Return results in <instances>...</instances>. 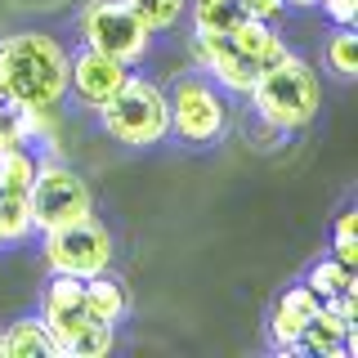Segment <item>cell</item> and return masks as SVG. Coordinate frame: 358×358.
<instances>
[{"instance_id":"6da1fadb","label":"cell","mask_w":358,"mask_h":358,"mask_svg":"<svg viewBox=\"0 0 358 358\" xmlns=\"http://www.w3.org/2000/svg\"><path fill=\"white\" fill-rule=\"evenodd\" d=\"M67 94V50L45 31L0 41V99L9 108H59Z\"/></svg>"},{"instance_id":"7a4b0ae2","label":"cell","mask_w":358,"mask_h":358,"mask_svg":"<svg viewBox=\"0 0 358 358\" xmlns=\"http://www.w3.org/2000/svg\"><path fill=\"white\" fill-rule=\"evenodd\" d=\"M251 103L260 112L264 126L273 130H305L322 108V81L318 72L300 59V54H287L273 67H264L251 85Z\"/></svg>"},{"instance_id":"3957f363","label":"cell","mask_w":358,"mask_h":358,"mask_svg":"<svg viewBox=\"0 0 358 358\" xmlns=\"http://www.w3.org/2000/svg\"><path fill=\"white\" fill-rule=\"evenodd\" d=\"M81 282L85 278L54 273V282L45 287V300H41V322L54 331L63 358H108L112 345H117V336H112L108 322L90 318Z\"/></svg>"},{"instance_id":"277c9868","label":"cell","mask_w":358,"mask_h":358,"mask_svg":"<svg viewBox=\"0 0 358 358\" xmlns=\"http://www.w3.org/2000/svg\"><path fill=\"white\" fill-rule=\"evenodd\" d=\"M99 121L126 148H152L171 134V99L157 81L126 76L117 94H108L99 103Z\"/></svg>"},{"instance_id":"5b68a950","label":"cell","mask_w":358,"mask_h":358,"mask_svg":"<svg viewBox=\"0 0 358 358\" xmlns=\"http://www.w3.org/2000/svg\"><path fill=\"white\" fill-rule=\"evenodd\" d=\"M27 215H31V233H50L94 215L90 184L63 162H36V179L27 188Z\"/></svg>"},{"instance_id":"8992f818","label":"cell","mask_w":358,"mask_h":358,"mask_svg":"<svg viewBox=\"0 0 358 358\" xmlns=\"http://www.w3.org/2000/svg\"><path fill=\"white\" fill-rule=\"evenodd\" d=\"M81 36L90 50L121 63H139L152 45V27L143 22L126 0H94L81 14Z\"/></svg>"},{"instance_id":"52a82bcc","label":"cell","mask_w":358,"mask_h":358,"mask_svg":"<svg viewBox=\"0 0 358 358\" xmlns=\"http://www.w3.org/2000/svg\"><path fill=\"white\" fill-rule=\"evenodd\" d=\"M41 238H45V264L54 273L94 278V273H108V264H112V233L94 215L63 224V229H50Z\"/></svg>"},{"instance_id":"ba28073f","label":"cell","mask_w":358,"mask_h":358,"mask_svg":"<svg viewBox=\"0 0 358 358\" xmlns=\"http://www.w3.org/2000/svg\"><path fill=\"white\" fill-rule=\"evenodd\" d=\"M166 99H171V134L184 143H215L229 126V103L206 76H184Z\"/></svg>"},{"instance_id":"9c48e42d","label":"cell","mask_w":358,"mask_h":358,"mask_svg":"<svg viewBox=\"0 0 358 358\" xmlns=\"http://www.w3.org/2000/svg\"><path fill=\"white\" fill-rule=\"evenodd\" d=\"M126 76H130V63L108 59V54L90 50V45L76 54V59H67V90H72L85 108H99L108 94H117Z\"/></svg>"},{"instance_id":"30bf717a","label":"cell","mask_w":358,"mask_h":358,"mask_svg":"<svg viewBox=\"0 0 358 358\" xmlns=\"http://www.w3.org/2000/svg\"><path fill=\"white\" fill-rule=\"evenodd\" d=\"M193 59L201 63V72L215 76L220 90H233V94H251L255 85V63L242 59V50L229 41V31H215V36H193Z\"/></svg>"},{"instance_id":"8fae6325","label":"cell","mask_w":358,"mask_h":358,"mask_svg":"<svg viewBox=\"0 0 358 358\" xmlns=\"http://www.w3.org/2000/svg\"><path fill=\"white\" fill-rule=\"evenodd\" d=\"M322 300L313 296V287H287V296L273 305V313H268V336H273V345L282 354H296L300 350V331H305V322L318 313Z\"/></svg>"},{"instance_id":"7c38bea8","label":"cell","mask_w":358,"mask_h":358,"mask_svg":"<svg viewBox=\"0 0 358 358\" xmlns=\"http://www.w3.org/2000/svg\"><path fill=\"white\" fill-rule=\"evenodd\" d=\"M350 331H354L350 318H341L331 305H318V313H313L305 322V331H300V350H309L318 358H341L345 345H350Z\"/></svg>"},{"instance_id":"4fadbf2b","label":"cell","mask_w":358,"mask_h":358,"mask_svg":"<svg viewBox=\"0 0 358 358\" xmlns=\"http://www.w3.org/2000/svg\"><path fill=\"white\" fill-rule=\"evenodd\" d=\"M0 336H5V358H63L54 331L45 327L41 318H18Z\"/></svg>"},{"instance_id":"5bb4252c","label":"cell","mask_w":358,"mask_h":358,"mask_svg":"<svg viewBox=\"0 0 358 358\" xmlns=\"http://www.w3.org/2000/svg\"><path fill=\"white\" fill-rule=\"evenodd\" d=\"M81 291H85V309H90V318H94V322L117 327V322L126 318L130 300H126V287H121L117 278L94 273V278H85V282H81Z\"/></svg>"},{"instance_id":"9a60e30c","label":"cell","mask_w":358,"mask_h":358,"mask_svg":"<svg viewBox=\"0 0 358 358\" xmlns=\"http://www.w3.org/2000/svg\"><path fill=\"white\" fill-rule=\"evenodd\" d=\"M184 14H193L197 36H215V31H229L242 18V5L238 0H188Z\"/></svg>"},{"instance_id":"2e32d148","label":"cell","mask_w":358,"mask_h":358,"mask_svg":"<svg viewBox=\"0 0 358 358\" xmlns=\"http://www.w3.org/2000/svg\"><path fill=\"white\" fill-rule=\"evenodd\" d=\"M305 282L313 287V296H318V300H336V296H350V291H358L354 268L341 264L336 255H331V260H318V264H313Z\"/></svg>"},{"instance_id":"e0dca14e","label":"cell","mask_w":358,"mask_h":358,"mask_svg":"<svg viewBox=\"0 0 358 358\" xmlns=\"http://www.w3.org/2000/svg\"><path fill=\"white\" fill-rule=\"evenodd\" d=\"M31 179H36V157L27 148L0 152V197H27Z\"/></svg>"},{"instance_id":"ac0fdd59","label":"cell","mask_w":358,"mask_h":358,"mask_svg":"<svg viewBox=\"0 0 358 358\" xmlns=\"http://www.w3.org/2000/svg\"><path fill=\"white\" fill-rule=\"evenodd\" d=\"M322 63H327V72H336L341 81H354L358 76V31L336 27L327 36V45H322Z\"/></svg>"},{"instance_id":"d6986e66","label":"cell","mask_w":358,"mask_h":358,"mask_svg":"<svg viewBox=\"0 0 358 358\" xmlns=\"http://www.w3.org/2000/svg\"><path fill=\"white\" fill-rule=\"evenodd\" d=\"M126 5L139 14L143 22H148L152 31H171L179 18H184V9H188V0H126Z\"/></svg>"},{"instance_id":"ffe728a7","label":"cell","mask_w":358,"mask_h":358,"mask_svg":"<svg viewBox=\"0 0 358 358\" xmlns=\"http://www.w3.org/2000/svg\"><path fill=\"white\" fill-rule=\"evenodd\" d=\"M31 233L27 197H0V242H22Z\"/></svg>"},{"instance_id":"44dd1931","label":"cell","mask_w":358,"mask_h":358,"mask_svg":"<svg viewBox=\"0 0 358 358\" xmlns=\"http://www.w3.org/2000/svg\"><path fill=\"white\" fill-rule=\"evenodd\" d=\"M9 148H27V134H22L18 108L0 103V152H9Z\"/></svg>"},{"instance_id":"7402d4cb","label":"cell","mask_w":358,"mask_h":358,"mask_svg":"<svg viewBox=\"0 0 358 358\" xmlns=\"http://www.w3.org/2000/svg\"><path fill=\"white\" fill-rule=\"evenodd\" d=\"M322 5V14H327L336 27H354V18H358V0H318Z\"/></svg>"},{"instance_id":"603a6c76","label":"cell","mask_w":358,"mask_h":358,"mask_svg":"<svg viewBox=\"0 0 358 358\" xmlns=\"http://www.w3.org/2000/svg\"><path fill=\"white\" fill-rule=\"evenodd\" d=\"M242 5V14L246 18H260V22H273L278 14L287 9V0H238Z\"/></svg>"},{"instance_id":"cb8c5ba5","label":"cell","mask_w":358,"mask_h":358,"mask_svg":"<svg viewBox=\"0 0 358 358\" xmlns=\"http://www.w3.org/2000/svg\"><path fill=\"white\" fill-rule=\"evenodd\" d=\"M336 260L341 264H350V268H358V238H336Z\"/></svg>"},{"instance_id":"d4e9b609","label":"cell","mask_w":358,"mask_h":358,"mask_svg":"<svg viewBox=\"0 0 358 358\" xmlns=\"http://www.w3.org/2000/svg\"><path fill=\"white\" fill-rule=\"evenodd\" d=\"M336 238H358V210H345L336 220Z\"/></svg>"},{"instance_id":"484cf974","label":"cell","mask_w":358,"mask_h":358,"mask_svg":"<svg viewBox=\"0 0 358 358\" xmlns=\"http://www.w3.org/2000/svg\"><path fill=\"white\" fill-rule=\"evenodd\" d=\"M287 5H296V9H313L318 0H287Z\"/></svg>"},{"instance_id":"4316f807","label":"cell","mask_w":358,"mask_h":358,"mask_svg":"<svg viewBox=\"0 0 358 358\" xmlns=\"http://www.w3.org/2000/svg\"><path fill=\"white\" fill-rule=\"evenodd\" d=\"M0 358H5V336H0Z\"/></svg>"},{"instance_id":"83f0119b","label":"cell","mask_w":358,"mask_h":358,"mask_svg":"<svg viewBox=\"0 0 358 358\" xmlns=\"http://www.w3.org/2000/svg\"><path fill=\"white\" fill-rule=\"evenodd\" d=\"M0 103H5V99H0Z\"/></svg>"}]
</instances>
